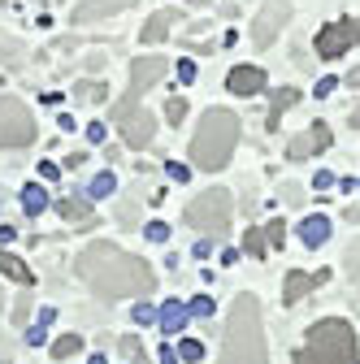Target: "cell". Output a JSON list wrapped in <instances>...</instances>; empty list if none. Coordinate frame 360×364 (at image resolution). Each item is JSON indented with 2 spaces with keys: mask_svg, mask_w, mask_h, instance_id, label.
<instances>
[{
  "mask_svg": "<svg viewBox=\"0 0 360 364\" xmlns=\"http://www.w3.org/2000/svg\"><path fill=\"white\" fill-rule=\"evenodd\" d=\"M217 364H269L256 295H235L231 321H226V347H221V360Z\"/></svg>",
  "mask_w": 360,
  "mask_h": 364,
  "instance_id": "7a4b0ae2",
  "label": "cell"
},
{
  "mask_svg": "<svg viewBox=\"0 0 360 364\" xmlns=\"http://www.w3.org/2000/svg\"><path fill=\"white\" fill-rule=\"evenodd\" d=\"M235 144H239V117L231 109H208L196 139H191V161L196 169L213 173V169H226L231 156H235Z\"/></svg>",
  "mask_w": 360,
  "mask_h": 364,
  "instance_id": "3957f363",
  "label": "cell"
},
{
  "mask_svg": "<svg viewBox=\"0 0 360 364\" xmlns=\"http://www.w3.org/2000/svg\"><path fill=\"white\" fill-rule=\"evenodd\" d=\"M87 364H105V355H92V360H87Z\"/></svg>",
  "mask_w": 360,
  "mask_h": 364,
  "instance_id": "7dc6e473",
  "label": "cell"
},
{
  "mask_svg": "<svg viewBox=\"0 0 360 364\" xmlns=\"http://www.w3.org/2000/svg\"><path fill=\"white\" fill-rule=\"evenodd\" d=\"M330 126L326 122H312V130H304V134H295V139L287 144V161H308V156H317V152H326L330 148Z\"/></svg>",
  "mask_w": 360,
  "mask_h": 364,
  "instance_id": "30bf717a",
  "label": "cell"
},
{
  "mask_svg": "<svg viewBox=\"0 0 360 364\" xmlns=\"http://www.w3.org/2000/svg\"><path fill=\"white\" fill-rule=\"evenodd\" d=\"M351 43H356V18H343V22H326L312 39V48H317L322 61H334V57H347Z\"/></svg>",
  "mask_w": 360,
  "mask_h": 364,
  "instance_id": "ba28073f",
  "label": "cell"
},
{
  "mask_svg": "<svg viewBox=\"0 0 360 364\" xmlns=\"http://www.w3.org/2000/svg\"><path fill=\"white\" fill-rule=\"evenodd\" d=\"M74 96H78V100H100V96H105V87L92 82V78H83V82L74 87Z\"/></svg>",
  "mask_w": 360,
  "mask_h": 364,
  "instance_id": "83f0119b",
  "label": "cell"
},
{
  "mask_svg": "<svg viewBox=\"0 0 360 364\" xmlns=\"http://www.w3.org/2000/svg\"><path fill=\"white\" fill-rule=\"evenodd\" d=\"M356 43H360V18H356Z\"/></svg>",
  "mask_w": 360,
  "mask_h": 364,
  "instance_id": "c3c4849f",
  "label": "cell"
},
{
  "mask_svg": "<svg viewBox=\"0 0 360 364\" xmlns=\"http://www.w3.org/2000/svg\"><path fill=\"white\" fill-rule=\"evenodd\" d=\"M187 316H191V308L187 304H178V299H169L161 312H157V321H161V330L165 334H183V326H187Z\"/></svg>",
  "mask_w": 360,
  "mask_h": 364,
  "instance_id": "2e32d148",
  "label": "cell"
},
{
  "mask_svg": "<svg viewBox=\"0 0 360 364\" xmlns=\"http://www.w3.org/2000/svg\"><path fill=\"white\" fill-rule=\"evenodd\" d=\"M231 213H235L231 191L213 187V191H204V196H196V200L187 204V225H196V230H204V235L213 239V235H221V230H231Z\"/></svg>",
  "mask_w": 360,
  "mask_h": 364,
  "instance_id": "5b68a950",
  "label": "cell"
},
{
  "mask_svg": "<svg viewBox=\"0 0 360 364\" xmlns=\"http://www.w3.org/2000/svg\"><path fill=\"white\" fill-rule=\"evenodd\" d=\"M287 18H291L287 0H269V5L256 14V22H252V43H256V48H269V43L278 39V31L287 26Z\"/></svg>",
  "mask_w": 360,
  "mask_h": 364,
  "instance_id": "9c48e42d",
  "label": "cell"
},
{
  "mask_svg": "<svg viewBox=\"0 0 360 364\" xmlns=\"http://www.w3.org/2000/svg\"><path fill=\"white\" fill-rule=\"evenodd\" d=\"M148 321H157V308L139 299V304H134V326H148Z\"/></svg>",
  "mask_w": 360,
  "mask_h": 364,
  "instance_id": "1f68e13d",
  "label": "cell"
},
{
  "mask_svg": "<svg viewBox=\"0 0 360 364\" xmlns=\"http://www.w3.org/2000/svg\"><path fill=\"white\" fill-rule=\"evenodd\" d=\"M22 208L35 217V213H43V208H48V191H43V187H35V182H31V187L22 191Z\"/></svg>",
  "mask_w": 360,
  "mask_h": 364,
  "instance_id": "7402d4cb",
  "label": "cell"
},
{
  "mask_svg": "<svg viewBox=\"0 0 360 364\" xmlns=\"http://www.w3.org/2000/svg\"><path fill=\"white\" fill-rule=\"evenodd\" d=\"M35 144V117L22 100L0 96V148H31Z\"/></svg>",
  "mask_w": 360,
  "mask_h": 364,
  "instance_id": "52a82bcc",
  "label": "cell"
},
{
  "mask_svg": "<svg viewBox=\"0 0 360 364\" xmlns=\"http://www.w3.org/2000/svg\"><path fill=\"white\" fill-rule=\"evenodd\" d=\"M187 173H191L187 165H169V178H174V182H187Z\"/></svg>",
  "mask_w": 360,
  "mask_h": 364,
  "instance_id": "ab89813d",
  "label": "cell"
},
{
  "mask_svg": "<svg viewBox=\"0 0 360 364\" xmlns=\"http://www.w3.org/2000/svg\"><path fill=\"white\" fill-rule=\"evenodd\" d=\"M178 360L200 364V360H204V343H200V338H183V343H178Z\"/></svg>",
  "mask_w": 360,
  "mask_h": 364,
  "instance_id": "d4e9b609",
  "label": "cell"
},
{
  "mask_svg": "<svg viewBox=\"0 0 360 364\" xmlns=\"http://www.w3.org/2000/svg\"><path fill=\"white\" fill-rule=\"evenodd\" d=\"M14 235H18V230H14V225H0V243H9Z\"/></svg>",
  "mask_w": 360,
  "mask_h": 364,
  "instance_id": "ee69618b",
  "label": "cell"
},
{
  "mask_svg": "<svg viewBox=\"0 0 360 364\" xmlns=\"http://www.w3.org/2000/svg\"><path fill=\"white\" fill-rule=\"evenodd\" d=\"M191 316H200V321H208V316H213V299H208V295H200V299L191 304Z\"/></svg>",
  "mask_w": 360,
  "mask_h": 364,
  "instance_id": "836d02e7",
  "label": "cell"
},
{
  "mask_svg": "<svg viewBox=\"0 0 360 364\" xmlns=\"http://www.w3.org/2000/svg\"><path fill=\"white\" fill-rule=\"evenodd\" d=\"M74 269L100 299H139V295H152V287H157L152 264L122 252L117 243H87L78 252Z\"/></svg>",
  "mask_w": 360,
  "mask_h": 364,
  "instance_id": "6da1fadb",
  "label": "cell"
},
{
  "mask_svg": "<svg viewBox=\"0 0 360 364\" xmlns=\"http://www.w3.org/2000/svg\"><path fill=\"white\" fill-rule=\"evenodd\" d=\"M351 126H360V105H356V109H351Z\"/></svg>",
  "mask_w": 360,
  "mask_h": 364,
  "instance_id": "bcb514c9",
  "label": "cell"
},
{
  "mask_svg": "<svg viewBox=\"0 0 360 364\" xmlns=\"http://www.w3.org/2000/svg\"><path fill=\"white\" fill-rule=\"evenodd\" d=\"M122 355H126L130 364H144V343L134 338V334H126V338H122Z\"/></svg>",
  "mask_w": 360,
  "mask_h": 364,
  "instance_id": "484cf974",
  "label": "cell"
},
{
  "mask_svg": "<svg viewBox=\"0 0 360 364\" xmlns=\"http://www.w3.org/2000/svg\"><path fill=\"white\" fill-rule=\"evenodd\" d=\"M70 169H78V165H87V152H70V161H65Z\"/></svg>",
  "mask_w": 360,
  "mask_h": 364,
  "instance_id": "b9f144b4",
  "label": "cell"
},
{
  "mask_svg": "<svg viewBox=\"0 0 360 364\" xmlns=\"http://www.w3.org/2000/svg\"><path fill=\"white\" fill-rule=\"evenodd\" d=\"M347 273H351V278H356V287H360V239L347 247Z\"/></svg>",
  "mask_w": 360,
  "mask_h": 364,
  "instance_id": "f1b7e54d",
  "label": "cell"
},
{
  "mask_svg": "<svg viewBox=\"0 0 360 364\" xmlns=\"http://www.w3.org/2000/svg\"><path fill=\"white\" fill-rule=\"evenodd\" d=\"M322 278H308V273H300V269H291L287 273V282H282V304H300L312 287H317Z\"/></svg>",
  "mask_w": 360,
  "mask_h": 364,
  "instance_id": "e0dca14e",
  "label": "cell"
},
{
  "mask_svg": "<svg viewBox=\"0 0 360 364\" xmlns=\"http://www.w3.org/2000/svg\"><path fill=\"white\" fill-rule=\"evenodd\" d=\"M144 235H148L152 243H165V239H169V225H165V221H148V230H144Z\"/></svg>",
  "mask_w": 360,
  "mask_h": 364,
  "instance_id": "d6a6232c",
  "label": "cell"
},
{
  "mask_svg": "<svg viewBox=\"0 0 360 364\" xmlns=\"http://www.w3.org/2000/svg\"><path fill=\"white\" fill-rule=\"evenodd\" d=\"M57 213L65 217V221H92V204H87V200H57Z\"/></svg>",
  "mask_w": 360,
  "mask_h": 364,
  "instance_id": "ffe728a7",
  "label": "cell"
},
{
  "mask_svg": "<svg viewBox=\"0 0 360 364\" xmlns=\"http://www.w3.org/2000/svg\"><path fill=\"white\" fill-rule=\"evenodd\" d=\"M113 191H117V178H113L109 169L96 173V178H92V187H87V196H96V200H100V196H113Z\"/></svg>",
  "mask_w": 360,
  "mask_h": 364,
  "instance_id": "603a6c76",
  "label": "cell"
},
{
  "mask_svg": "<svg viewBox=\"0 0 360 364\" xmlns=\"http://www.w3.org/2000/svg\"><path fill=\"white\" fill-rule=\"evenodd\" d=\"M174 22H183V14L161 9V14H152V18H148V26L139 31V39H144V43H161V39L169 35V26H174Z\"/></svg>",
  "mask_w": 360,
  "mask_h": 364,
  "instance_id": "5bb4252c",
  "label": "cell"
},
{
  "mask_svg": "<svg viewBox=\"0 0 360 364\" xmlns=\"http://www.w3.org/2000/svg\"><path fill=\"white\" fill-rule=\"evenodd\" d=\"M356 187H360V182H356Z\"/></svg>",
  "mask_w": 360,
  "mask_h": 364,
  "instance_id": "681fc988",
  "label": "cell"
},
{
  "mask_svg": "<svg viewBox=\"0 0 360 364\" xmlns=\"http://www.w3.org/2000/svg\"><path fill=\"white\" fill-rule=\"evenodd\" d=\"M39 173H43V178H48V182H53V178H57V173H61V169H57V165H53V161H43V165H39Z\"/></svg>",
  "mask_w": 360,
  "mask_h": 364,
  "instance_id": "60d3db41",
  "label": "cell"
},
{
  "mask_svg": "<svg viewBox=\"0 0 360 364\" xmlns=\"http://www.w3.org/2000/svg\"><path fill=\"white\" fill-rule=\"evenodd\" d=\"M312 187H317V191H326V187H334V173H326V169H322L317 178H312Z\"/></svg>",
  "mask_w": 360,
  "mask_h": 364,
  "instance_id": "74e56055",
  "label": "cell"
},
{
  "mask_svg": "<svg viewBox=\"0 0 360 364\" xmlns=\"http://www.w3.org/2000/svg\"><path fill=\"white\" fill-rule=\"evenodd\" d=\"M0 273H5V278H14L18 287H31V282H35V273L26 269V260H18L14 252H0Z\"/></svg>",
  "mask_w": 360,
  "mask_h": 364,
  "instance_id": "ac0fdd59",
  "label": "cell"
},
{
  "mask_svg": "<svg viewBox=\"0 0 360 364\" xmlns=\"http://www.w3.org/2000/svg\"><path fill=\"white\" fill-rule=\"evenodd\" d=\"M178 82H196V61H178Z\"/></svg>",
  "mask_w": 360,
  "mask_h": 364,
  "instance_id": "e575fe53",
  "label": "cell"
},
{
  "mask_svg": "<svg viewBox=\"0 0 360 364\" xmlns=\"http://www.w3.org/2000/svg\"><path fill=\"white\" fill-rule=\"evenodd\" d=\"M78 351H83V338H78V334H65V338L53 343V355H57V360H70V355H78Z\"/></svg>",
  "mask_w": 360,
  "mask_h": 364,
  "instance_id": "cb8c5ba5",
  "label": "cell"
},
{
  "mask_svg": "<svg viewBox=\"0 0 360 364\" xmlns=\"http://www.w3.org/2000/svg\"><path fill=\"white\" fill-rule=\"evenodd\" d=\"M265 70L260 65H235L231 74H226V91H235V96H260L265 91Z\"/></svg>",
  "mask_w": 360,
  "mask_h": 364,
  "instance_id": "8fae6325",
  "label": "cell"
},
{
  "mask_svg": "<svg viewBox=\"0 0 360 364\" xmlns=\"http://www.w3.org/2000/svg\"><path fill=\"white\" fill-rule=\"evenodd\" d=\"M165 70H169L165 57H134V61H130V87H134V91H148L152 82L165 78Z\"/></svg>",
  "mask_w": 360,
  "mask_h": 364,
  "instance_id": "7c38bea8",
  "label": "cell"
},
{
  "mask_svg": "<svg viewBox=\"0 0 360 364\" xmlns=\"http://www.w3.org/2000/svg\"><path fill=\"white\" fill-rule=\"evenodd\" d=\"M300 100V91H291V87H282V91H274V109H269V130H278V117L291 109Z\"/></svg>",
  "mask_w": 360,
  "mask_h": 364,
  "instance_id": "d6986e66",
  "label": "cell"
},
{
  "mask_svg": "<svg viewBox=\"0 0 360 364\" xmlns=\"http://www.w3.org/2000/svg\"><path fill=\"white\" fill-rule=\"evenodd\" d=\"M113 122L122 126V139H126L130 148H148V144H152V134H157L152 113L139 105V91H130V96L113 109Z\"/></svg>",
  "mask_w": 360,
  "mask_h": 364,
  "instance_id": "8992f818",
  "label": "cell"
},
{
  "mask_svg": "<svg viewBox=\"0 0 360 364\" xmlns=\"http://www.w3.org/2000/svg\"><path fill=\"white\" fill-rule=\"evenodd\" d=\"M265 230H269V243H278V247H282V239H287V225H282V221H269Z\"/></svg>",
  "mask_w": 360,
  "mask_h": 364,
  "instance_id": "d590c367",
  "label": "cell"
},
{
  "mask_svg": "<svg viewBox=\"0 0 360 364\" xmlns=\"http://www.w3.org/2000/svg\"><path fill=\"white\" fill-rule=\"evenodd\" d=\"M165 117H169V122L178 126V122H183V117H187V100H178V96H174V100L165 105Z\"/></svg>",
  "mask_w": 360,
  "mask_h": 364,
  "instance_id": "4dcf8cb0",
  "label": "cell"
},
{
  "mask_svg": "<svg viewBox=\"0 0 360 364\" xmlns=\"http://www.w3.org/2000/svg\"><path fill=\"white\" fill-rule=\"evenodd\" d=\"M295 364H360V347H356V330L339 316L308 326V347L295 355Z\"/></svg>",
  "mask_w": 360,
  "mask_h": 364,
  "instance_id": "277c9868",
  "label": "cell"
},
{
  "mask_svg": "<svg viewBox=\"0 0 360 364\" xmlns=\"http://www.w3.org/2000/svg\"><path fill=\"white\" fill-rule=\"evenodd\" d=\"M53 321H57V312H53V308H43V312H39V321H35V330H26V343L39 347L43 338H48V326H53Z\"/></svg>",
  "mask_w": 360,
  "mask_h": 364,
  "instance_id": "44dd1931",
  "label": "cell"
},
{
  "mask_svg": "<svg viewBox=\"0 0 360 364\" xmlns=\"http://www.w3.org/2000/svg\"><path fill=\"white\" fill-rule=\"evenodd\" d=\"M87 139H92V144H105V122H96V126H87Z\"/></svg>",
  "mask_w": 360,
  "mask_h": 364,
  "instance_id": "8d00e7d4",
  "label": "cell"
},
{
  "mask_svg": "<svg viewBox=\"0 0 360 364\" xmlns=\"http://www.w3.org/2000/svg\"><path fill=\"white\" fill-rule=\"evenodd\" d=\"M134 5V0H83V5L74 9V22H105L113 14H126Z\"/></svg>",
  "mask_w": 360,
  "mask_h": 364,
  "instance_id": "4fadbf2b",
  "label": "cell"
},
{
  "mask_svg": "<svg viewBox=\"0 0 360 364\" xmlns=\"http://www.w3.org/2000/svg\"><path fill=\"white\" fill-rule=\"evenodd\" d=\"M347 221H351V225H360V204H356V208H347Z\"/></svg>",
  "mask_w": 360,
  "mask_h": 364,
  "instance_id": "f6af8a7d",
  "label": "cell"
},
{
  "mask_svg": "<svg viewBox=\"0 0 360 364\" xmlns=\"http://www.w3.org/2000/svg\"><path fill=\"white\" fill-rule=\"evenodd\" d=\"M161 364H178V355H174V347H161Z\"/></svg>",
  "mask_w": 360,
  "mask_h": 364,
  "instance_id": "7bdbcfd3",
  "label": "cell"
},
{
  "mask_svg": "<svg viewBox=\"0 0 360 364\" xmlns=\"http://www.w3.org/2000/svg\"><path fill=\"white\" fill-rule=\"evenodd\" d=\"M243 247H248L252 256H265V235H260V230H248V235H243Z\"/></svg>",
  "mask_w": 360,
  "mask_h": 364,
  "instance_id": "f546056e",
  "label": "cell"
},
{
  "mask_svg": "<svg viewBox=\"0 0 360 364\" xmlns=\"http://www.w3.org/2000/svg\"><path fill=\"white\" fill-rule=\"evenodd\" d=\"M300 239H304V247H322L326 239H330V217H304L300 221Z\"/></svg>",
  "mask_w": 360,
  "mask_h": 364,
  "instance_id": "9a60e30c",
  "label": "cell"
},
{
  "mask_svg": "<svg viewBox=\"0 0 360 364\" xmlns=\"http://www.w3.org/2000/svg\"><path fill=\"white\" fill-rule=\"evenodd\" d=\"M0 61H5V65H18V61H22V43H14V39L0 35Z\"/></svg>",
  "mask_w": 360,
  "mask_h": 364,
  "instance_id": "4316f807",
  "label": "cell"
},
{
  "mask_svg": "<svg viewBox=\"0 0 360 364\" xmlns=\"http://www.w3.org/2000/svg\"><path fill=\"white\" fill-rule=\"evenodd\" d=\"M334 87H339L334 78H322V82H317V91H312V96H334Z\"/></svg>",
  "mask_w": 360,
  "mask_h": 364,
  "instance_id": "f35d334b",
  "label": "cell"
}]
</instances>
